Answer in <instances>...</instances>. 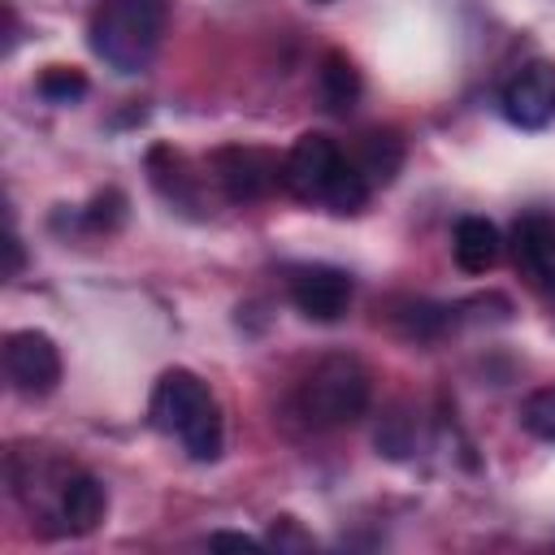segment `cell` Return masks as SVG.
Segmentation results:
<instances>
[{
  "label": "cell",
  "instance_id": "obj_1",
  "mask_svg": "<svg viewBox=\"0 0 555 555\" xmlns=\"http://www.w3.org/2000/svg\"><path fill=\"white\" fill-rule=\"evenodd\" d=\"M282 186L304 204H325L338 217H351L369 204V182L356 173V165L338 152L330 134H299L291 152L282 156Z\"/></svg>",
  "mask_w": 555,
  "mask_h": 555
},
{
  "label": "cell",
  "instance_id": "obj_2",
  "mask_svg": "<svg viewBox=\"0 0 555 555\" xmlns=\"http://www.w3.org/2000/svg\"><path fill=\"white\" fill-rule=\"evenodd\" d=\"M147 416L160 434L178 438L182 451L199 464L217 460L221 447H225V425H221V408L208 390V382H199L191 369H169L160 373L156 390H152V403H147Z\"/></svg>",
  "mask_w": 555,
  "mask_h": 555
},
{
  "label": "cell",
  "instance_id": "obj_3",
  "mask_svg": "<svg viewBox=\"0 0 555 555\" xmlns=\"http://www.w3.org/2000/svg\"><path fill=\"white\" fill-rule=\"evenodd\" d=\"M169 0H100L91 17V48L117 74H143L160 48Z\"/></svg>",
  "mask_w": 555,
  "mask_h": 555
},
{
  "label": "cell",
  "instance_id": "obj_4",
  "mask_svg": "<svg viewBox=\"0 0 555 555\" xmlns=\"http://www.w3.org/2000/svg\"><path fill=\"white\" fill-rule=\"evenodd\" d=\"M373 377L356 356H325L299 386V412L317 429H338L364 416Z\"/></svg>",
  "mask_w": 555,
  "mask_h": 555
},
{
  "label": "cell",
  "instance_id": "obj_5",
  "mask_svg": "<svg viewBox=\"0 0 555 555\" xmlns=\"http://www.w3.org/2000/svg\"><path fill=\"white\" fill-rule=\"evenodd\" d=\"M208 169H212L217 186L225 191V199H234V204L264 199L282 186V160L269 147H247V143L217 147L208 156Z\"/></svg>",
  "mask_w": 555,
  "mask_h": 555
},
{
  "label": "cell",
  "instance_id": "obj_6",
  "mask_svg": "<svg viewBox=\"0 0 555 555\" xmlns=\"http://www.w3.org/2000/svg\"><path fill=\"white\" fill-rule=\"evenodd\" d=\"M4 373L22 395H48L61 382V351L43 330H17L4 338Z\"/></svg>",
  "mask_w": 555,
  "mask_h": 555
},
{
  "label": "cell",
  "instance_id": "obj_7",
  "mask_svg": "<svg viewBox=\"0 0 555 555\" xmlns=\"http://www.w3.org/2000/svg\"><path fill=\"white\" fill-rule=\"evenodd\" d=\"M351 278L334 264H304L291 273V304L308 317V321H338L351 308Z\"/></svg>",
  "mask_w": 555,
  "mask_h": 555
},
{
  "label": "cell",
  "instance_id": "obj_8",
  "mask_svg": "<svg viewBox=\"0 0 555 555\" xmlns=\"http://www.w3.org/2000/svg\"><path fill=\"white\" fill-rule=\"evenodd\" d=\"M503 113L520 130H542L555 121V65L533 61L503 87Z\"/></svg>",
  "mask_w": 555,
  "mask_h": 555
},
{
  "label": "cell",
  "instance_id": "obj_9",
  "mask_svg": "<svg viewBox=\"0 0 555 555\" xmlns=\"http://www.w3.org/2000/svg\"><path fill=\"white\" fill-rule=\"evenodd\" d=\"M512 260L533 291L555 295V217H542V212L520 217L512 225Z\"/></svg>",
  "mask_w": 555,
  "mask_h": 555
},
{
  "label": "cell",
  "instance_id": "obj_10",
  "mask_svg": "<svg viewBox=\"0 0 555 555\" xmlns=\"http://www.w3.org/2000/svg\"><path fill=\"white\" fill-rule=\"evenodd\" d=\"M108 512V494L100 486V477L91 473H65L61 494H56V520L69 533H91Z\"/></svg>",
  "mask_w": 555,
  "mask_h": 555
},
{
  "label": "cell",
  "instance_id": "obj_11",
  "mask_svg": "<svg viewBox=\"0 0 555 555\" xmlns=\"http://www.w3.org/2000/svg\"><path fill=\"white\" fill-rule=\"evenodd\" d=\"M451 251H455V264L464 273H490L499 264L503 238H499L494 221H486V217H460L455 221V234H451Z\"/></svg>",
  "mask_w": 555,
  "mask_h": 555
},
{
  "label": "cell",
  "instance_id": "obj_12",
  "mask_svg": "<svg viewBox=\"0 0 555 555\" xmlns=\"http://www.w3.org/2000/svg\"><path fill=\"white\" fill-rule=\"evenodd\" d=\"M347 160L356 165V173L369 186H386V182H395V173L403 165V139L395 130H369V134H360V143Z\"/></svg>",
  "mask_w": 555,
  "mask_h": 555
},
{
  "label": "cell",
  "instance_id": "obj_13",
  "mask_svg": "<svg viewBox=\"0 0 555 555\" xmlns=\"http://www.w3.org/2000/svg\"><path fill=\"white\" fill-rule=\"evenodd\" d=\"M360 91H364V82H360L356 61L347 52H325L321 56V69H317V95H321V104L334 117H347L356 108Z\"/></svg>",
  "mask_w": 555,
  "mask_h": 555
},
{
  "label": "cell",
  "instance_id": "obj_14",
  "mask_svg": "<svg viewBox=\"0 0 555 555\" xmlns=\"http://www.w3.org/2000/svg\"><path fill=\"white\" fill-rule=\"evenodd\" d=\"M39 95L48 104H74L87 95V78L82 69H69V65H48L43 78H39Z\"/></svg>",
  "mask_w": 555,
  "mask_h": 555
},
{
  "label": "cell",
  "instance_id": "obj_15",
  "mask_svg": "<svg viewBox=\"0 0 555 555\" xmlns=\"http://www.w3.org/2000/svg\"><path fill=\"white\" fill-rule=\"evenodd\" d=\"M520 425L542 438V442H555V386H542L533 390L525 403H520Z\"/></svg>",
  "mask_w": 555,
  "mask_h": 555
},
{
  "label": "cell",
  "instance_id": "obj_16",
  "mask_svg": "<svg viewBox=\"0 0 555 555\" xmlns=\"http://www.w3.org/2000/svg\"><path fill=\"white\" fill-rule=\"evenodd\" d=\"M269 542H273L278 551H282V546H299V551H308V546H312V538H308V533H299L291 516L273 520V529H269Z\"/></svg>",
  "mask_w": 555,
  "mask_h": 555
},
{
  "label": "cell",
  "instance_id": "obj_17",
  "mask_svg": "<svg viewBox=\"0 0 555 555\" xmlns=\"http://www.w3.org/2000/svg\"><path fill=\"white\" fill-rule=\"evenodd\" d=\"M208 546H234V551H260V542H256V538H247V533H212V538H208Z\"/></svg>",
  "mask_w": 555,
  "mask_h": 555
},
{
  "label": "cell",
  "instance_id": "obj_18",
  "mask_svg": "<svg viewBox=\"0 0 555 555\" xmlns=\"http://www.w3.org/2000/svg\"><path fill=\"white\" fill-rule=\"evenodd\" d=\"M22 273V243H17V234H9V278H17Z\"/></svg>",
  "mask_w": 555,
  "mask_h": 555
},
{
  "label": "cell",
  "instance_id": "obj_19",
  "mask_svg": "<svg viewBox=\"0 0 555 555\" xmlns=\"http://www.w3.org/2000/svg\"><path fill=\"white\" fill-rule=\"evenodd\" d=\"M312 4H330V0H312Z\"/></svg>",
  "mask_w": 555,
  "mask_h": 555
}]
</instances>
